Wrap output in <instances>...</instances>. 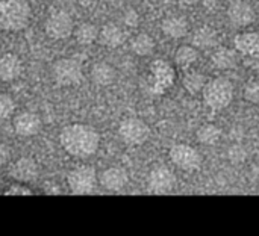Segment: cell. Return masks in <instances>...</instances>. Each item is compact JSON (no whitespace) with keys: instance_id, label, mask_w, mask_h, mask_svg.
I'll list each match as a JSON object with an SVG mask.
<instances>
[{"instance_id":"cell-1","label":"cell","mask_w":259,"mask_h":236,"mask_svg":"<svg viewBox=\"0 0 259 236\" xmlns=\"http://www.w3.org/2000/svg\"><path fill=\"white\" fill-rule=\"evenodd\" d=\"M62 149L74 158H90L100 147V135L87 124H68L59 133Z\"/></svg>"},{"instance_id":"cell-2","label":"cell","mask_w":259,"mask_h":236,"mask_svg":"<svg viewBox=\"0 0 259 236\" xmlns=\"http://www.w3.org/2000/svg\"><path fill=\"white\" fill-rule=\"evenodd\" d=\"M32 9L27 0H0V30L17 32L30 21Z\"/></svg>"},{"instance_id":"cell-3","label":"cell","mask_w":259,"mask_h":236,"mask_svg":"<svg viewBox=\"0 0 259 236\" xmlns=\"http://www.w3.org/2000/svg\"><path fill=\"white\" fill-rule=\"evenodd\" d=\"M202 92L208 106H211L212 109H223L231 103L234 88L232 83L225 77H217L211 82H206Z\"/></svg>"},{"instance_id":"cell-4","label":"cell","mask_w":259,"mask_h":236,"mask_svg":"<svg viewBox=\"0 0 259 236\" xmlns=\"http://www.w3.org/2000/svg\"><path fill=\"white\" fill-rule=\"evenodd\" d=\"M53 79L61 86H73L82 80V65L79 61L71 58H64L55 62L52 70Z\"/></svg>"},{"instance_id":"cell-5","label":"cell","mask_w":259,"mask_h":236,"mask_svg":"<svg viewBox=\"0 0 259 236\" xmlns=\"http://www.w3.org/2000/svg\"><path fill=\"white\" fill-rule=\"evenodd\" d=\"M118 133L121 139L129 146H141L150 136L149 126L140 118H126L121 121L118 127Z\"/></svg>"},{"instance_id":"cell-6","label":"cell","mask_w":259,"mask_h":236,"mask_svg":"<svg viewBox=\"0 0 259 236\" xmlns=\"http://www.w3.org/2000/svg\"><path fill=\"white\" fill-rule=\"evenodd\" d=\"M67 183L73 194H90L97 183V174L91 167H79L68 173Z\"/></svg>"},{"instance_id":"cell-7","label":"cell","mask_w":259,"mask_h":236,"mask_svg":"<svg viewBox=\"0 0 259 236\" xmlns=\"http://www.w3.org/2000/svg\"><path fill=\"white\" fill-rule=\"evenodd\" d=\"M44 29L52 39H65L74 32L73 18L65 11H56L49 15Z\"/></svg>"},{"instance_id":"cell-8","label":"cell","mask_w":259,"mask_h":236,"mask_svg":"<svg viewBox=\"0 0 259 236\" xmlns=\"http://www.w3.org/2000/svg\"><path fill=\"white\" fill-rule=\"evenodd\" d=\"M171 162L184 171L197 170L202 164V158L196 149L187 144H176L170 149Z\"/></svg>"},{"instance_id":"cell-9","label":"cell","mask_w":259,"mask_h":236,"mask_svg":"<svg viewBox=\"0 0 259 236\" xmlns=\"http://www.w3.org/2000/svg\"><path fill=\"white\" fill-rule=\"evenodd\" d=\"M149 190L155 194H167L176 186V176L167 167H156L149 174Z\"/></svg>"},{"instance_id":"cell-10","label":"cell","mask_w":259,"mask_h":236,"mask_svg":"<svg viewBox=\"0 0 259 236\" xmlns=\"http://www.w3.org/2000/svg\"><path fill=\"white\" fill-rule=\"evenodd\" d=\"M38 164L32 159V158H20L17 159L11 170L9 174L14 180H17L18 183H29L33 182L38 177Z\"/></svg>"},{"instance_id":"cell-11","label":"cell","mask_w":259,"mask_h":236,"mask_svg":"<svg viewBox=\"0 0 259 236\" xmlns=\"http://www.w3.org/2000/svg\"><path fill=\"white\" fill-rule=\"evenodd\" d=\"M228 17L229 21L237 26V27H246L255 21V11L253 8L243 0L232 2L229 9H228Z\"/></svg>"},{"instance_id":"cell-12","label":"cell","mask_w":259,"mask_h":236,"mask_svg":"<svg viewBox=\"0 0 259 236\" xmlns=\"http://www.w3.org/2000/svg\"><path fill=\"white\" fill-rule=\"evenodd\" d=\"M14 130L20 136H33L41 130V120L33 112H20L14 117Z\"/></svg>"},{"instance_id":"cell-13","label":"cell","mask_w":259,"mask_h":236,"mask_svg":"<svg viewBox=\"0 0 259 236\" xmlns=\"http://www.w3.org/2000/svg\"><path fill=\"white\" fill-rule=\"evenodd\" d=\"M127 183H129V176L126 170L120 167H111L100 174V185L106 191H112V193L121 191L123 188H126Z\"/></svg>"},{"instance_id":"cell-14","label":"cell","mask_w":259,"mask_h":236,"mask_svg":"<svg viewBox=\"0 0 259 236\" xmlns=\"http://www.w3.org/2000/svg\"><path fill=\"white\" fill-rule=\"evenodd\" d=\"M23 73V62L14 53H6L0 58V80L12 82Z\"/></svg>"},{"instance_id":"cell-15","label":"cell","mask_w":259,"mask_h":236,"mask_svg":"<svg viewBox=\"0 0 259 236\" xmlns=\"http://www.w3.org/2000/svg\"><path fill=\"white\" fill-rule=\"evenodd\" d=\"M99 42L105 47H109V49H115L118 45H121L126 39V35H124V30L114 24V23H109V24H105L100 30H99V36H97Z\"/></svg>"},{"instance_id":"cell-16","label":"cell","mask_w":259,"mask_h":236,"mask_svg":"<svg viewBox=\"0 0 259 236\" xmlns=\"http://www.w3.org/2000/svg\"><path fill=\"white\" fill-rule=\"evenodd\" d=\"M161 27H162V32L167 36H170V38H182V36H185L188 33L190 24L184 17L171 15V17L164 18Z\"/></svg>"},{"instance_id":"cell-17","label":"cell","mask_w":259,"mask_h":236,"mask_svg":"<svg viewBox=\"0 0 259 236\" xmlns=\"http://www.w3.org/2000/svg\"><path fill=\"white\" fill-rule=\"evenodd\" d=\"M91 80L99 86H108L115 80V70L108 62H97L91 68Z\"/></svg>"},{"instance_id":"cell-18","label":"cell","mask_w":259,"mask_h":236,"mask_svg":"<svg viewBox=\"0 0 259 236\" xmlns=\"http://www.w3.org/2000/svg\"><path fill=\"white\" fill-rule=\"evenodd\" d=\"M237 52L247 56L259 50V35L256 32H244L235 36L234 39Z\"/></svg>"},{"instance_id":"cell-19","label":"cell","mask_w":259,"mask_h":236,"mask_svg":"<svg viewBox=\"0 0 259 236\" xmlns=\"http://www.w3.org/2000/svg\"><path fill=\"white\" fill-rule=\"evenodd\" d=\"M211 61L215 65V68H219V70H231L237 65V52L226 49V47L219 49L214 52Z\"/></svg>"},{"instance_id":"cell-20","label":"cell","mask_w":259,"mask_h":236,"mask_svg":"<svg viewBox=\"0 0 259 236\" xmlns=\"http://www.w3.org/2000/svg\"><path fill=\"white\" fill-rule=\"evenodd\" d=\"M193 42L199 49H211L219 44L217 32L211 27H200L194 32Z\"/></svg>"},{"instance_id":"cell-21","label":"cell","mask_w":259,"mask_h":236,"mask_svg":"<svg viewBox=\"0 0 259 236\" xmlns=\"http://www.w3.org/2000/svg\"><path fill=\"white\" fill-rule=\"evenodd\" d=\"M131 49L138 56H149L155 50V41L147 33H138L131 41Z\"/></svg>"},{"instance_id":"cell-22","label":"cell","mask_w":259,"mask_h":236,"mask_svg":"<svg viewBox=\"0 0 259 236\" xmlns=\"http://www.w3.org/2000/svg\"><path fill=\"white\" fill-rule=\"evenodd\" d=\"M99 36V29L91 23H82L74 29V38L80 45L93 44Z\"/></svg>"},{"instance_id":"cell-23","label":"cell","mask_w":259,"mask_h":236,"mask_svg":"<svg viewBox=\"0 0 259 236\" xmlns=\"http://www.w3.org/2000/svg\"><path fill=\"white\" fill-rule=\"evenodd\" d=\"M220 138H222V130L215 124H203L197 130V139L205 146H214L219 143Z\"/></svg>"},{"instance_id":"cell-24","label":"cell","mask_w":259,"mask_h":236,"mask_svg":"<svg viewBox=\"0 0 259 236\" xmlns=\"http://www.w3.org/2000/svg\"><path fill=\"white\" fill-rule=\"evenodd\" d=\"M182 82H184V88L190 94L196 96V94H199V92L203 91V88L206 85V77L203 74H200V73L191 71V73H188V74L184 76V80Z\"/></svg>"},{"instance_id":"cell-25","label":"cell","mask_w":259,"mask_h":236,"mask_svg":"<svg viewBox=\"0 0 259 236\" xmlns=\"http://www.w3.org/2000/svg\"><path fill=\"white\" fill-rule=\"evenodd\" d=\"M197 59V52L196 49L190 47V45H182L178 49L176 55H175V61L179 67L182 68H188L191 67Z\"/></svg>"},{"instance_id":"cell-26","label":"cell","mask_w":259,"mask_h":236,"mask_svg":"<svg viewBox=\"0 0 259 236\" xmlns=\"http://www.w3.org/2000/svg\"><path fill=\"white\" fill-rule=\"evenodd\" d=\"M152 74L155 77V83L156 85H161L164 83V86L168 83V77L171 76V71L168 70V65L161 62V61H156L153 65H152Z\"/></svg>"},{"instance_id":"cell-27","label":"cell","mask_w":259,"mask_h":236,"mask_svg":"<svg viewBox=\"0 0 259 236\" xmlns=\"http://www.w3.org/2000/svg\"><path fill=\"white\" fill-rule=\"evenodd\" d=\"M15 112V102L8 94H0V120L12 117Z\"/></svg>"},{"instance_id":"cell-28","label":"cell","mask_w":259,"mask_h":236,"mask_svg":"<svg viewBox=\"0 0 259 236\" xmlns=\"http://www.w3.org/2000/svg\"><path fill=\"white\" fill-rule=\"evenodd\" d=\"M244 97L252 103H259V80H252L246 85Z\"/></svg>"},{"instance_id":"cell-29","label":"cell","mask_w":259,"mask_h":236,"mask_svg":"<svg viewBox=\"0 0 259 236\" xmlns=\"http://www.w3.org/2000/svg\"><path fill=\"white\" fill-rule=\"evenodd\" d=\"M229 159L234 162V164H241L244 159H246V152L243 147L240 146H234L231 150H229Z\"/></svg>"},{"instance_id":"cell-30","label":"cell","mask_w":259,"mask_h":236,"mask_svg":"<svg viewBox=\"0 0 259 236\" xmlns=\"http://www.w3.org/2000/svg\"><path fill=\"white\" fill-rule=\"evenodd\" d=\"M5 196H33V193L23 185H12L9 186V190L5 193Z\"/></svg>"},{"instance_id":"cell-31","label":"cell","mask_w":259,"mask_h":236,"mask_svg":"<svg viewBox=\"0 0 259 236\" xmlns=\"http://www.w3.org/2000/svg\"><path fill=\"white\" fill-rule=\"evenodd\" d=\"M244 64H246L247 68H250V70L258 71L259 73V50L255 52V53H252V55H247Z\"/></svg>"},{"instance_id":"cell-32","label":"cell","mask_w":259,"mask_h":236,"mask_svg":"<svg viewBox=\"0 0 259 236\" xmlns=\"http://www.w3.org/2000/svg\"><path fill=\"white\" fill-rule=\"evenodd\" d=\"M123 21H124L127 26H131V27H135V26L138 24V21H140V17H138L137 11H134V9H129V11L124 14V17H123Z\"/></svg>"},{"instance_id":"cell-33","label":"cell","mask_w":259,"mask_h":236,"mask_svg":"<svg viewBox=\"0 0 259 236\" xmlns=\"http://www.w3.org/2000/svg\"><path fill=\"white\" fill-rule=\"evenodd\" d=\"M9 161V149L5 144H0V167L8 164Z\"/></svg>"},{"instance_id":"cell-34","label":"cell","mask_w":259,"mask_h":236,"mask_svg":"<svg viewBox=\"0 0 259 236\" xmlns=\"http://www.w3.org/2000/svg\"><path fill=\"white\" fill-rule=\"evenodd\" d=\"M182 5H187V6H190V5H196L199 0H179Z\"/></svg>"}]
</instances>
